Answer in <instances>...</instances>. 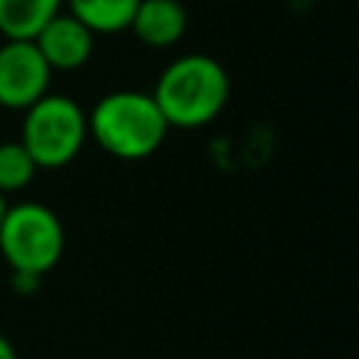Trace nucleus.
I'll list each match as a JSON object with an SVG mask.
<instances>
[{"instance_id":"obj_3","label":"nucleus","mask_w":359,"mask_h":359,"mask_svg":"<svg viewBox=\"0 0 359 359\" xmlns=\"http://www.w3.org/2000/svg\"><path fill=\"white\" fill-rule=\"evenodd\" d=\"M65 252V227L59 216L42 202L8 205L0 222V255L11 272L42 278Z\"/></svg>"},{"instance_id":"obj_9","label":"nucleus","mask_w":359,"mask_h":359,"mask_svg":"<svg viewBox=\"0 0 359 359\" xmlns=\"http://www.w3.org/2000/svg\"><path fill=\"white\" fill-rule=\"evenodd\" d=\"M67 14H73L93 34H121L129 31L135 8L140 0H65Z\"/></svg>"},{"instance_id":"obj_1","label":"nucleus","mask_w":359,"mask_h":359,"mask_svg":"<svg viewBox=\"0 0 359 359\" xmlns=\"http://www.w3.org/2000/svg\"><path fill=\"white\" fill-rule=\"evenodd\" d=\"M168 126L199 129L222 115L230 98L224 65L208 53H185L163 67L151 90Z\"/></svg>"},{"instance_id":"obj_7","label":"nucleus","mask_w":359,"mask_h":359,"mask_svg":"<svg viewBox=\"0 0 359 359\" xmlns=\"http://www.w3.org/2000/svg\"><path fill=\"white\" fill-rule=\"evenodd\" d=\"M188 11L180 0H140L129 31L137 36L140 45L151 50H163L177 45L185 36Z\"/></svg>"},{"instance_id":"obj_13","label":"nucleus","mask_w":359,"mask_h":359,"mask_svg":"<svg viewBox=\"0 0 359 359\" xmlns=\"http://www.w3.org/2000/svg\"><path fill=\"white\" fill-rule=\"evenodd\" d=\"M6 208H8V202H6V194L0 191V222H3V213H6Z\"/></svg>"},{"instance_id":"obj_10","label":"nucleus","mask_w":359,"mask_h":359,"mask_svg":"<svg viewBox=\"0 0 359 359\" xmlns=\"http://www.w3.org/2000/svg\"><path fill=\"white\" fill-rule=\"evenodd\" d=\"M36 171L39 168H36L34 157L28 154V149L20 140L0 143V191L3 194L28 188Z\"/></svg>"},{"instance_id":"obj_12","label":"nucleus","mask_w":359,"mask_h":359,"mask_svg":"<svg viewBox=\"0 0 359 359\" xmlns=\"http://www.w3.org/2000/svg\"><path fill=\"white\" fill-rule=\"evenodd\" d=\"M0 359H17V351H14V345L0 334Z\"/></svg>"},{"instance_id":"obj_5","label":"nucleus","mask_w":359,"mask_h":359,"mask_svg":"<svg viewBox=\"0 0 359 359\" xmlns=\"http://www.w3.org/2000/svg\"><path fill=\"white\" fill-rule=\"evenodd\" d=\"M53 70L34 39H6L0 45V107L28 109L50 87Z\"/></svg>"},{"instance_id":"obj_2","label":"nucleus","mask_w":359,"mask_h":359,"mask_svg":"<svg viewBox=\"0 0 359 359\" xmlns=\"http://www.w3.org/2000/svg\"><path fill=\"white\" fill-rule=\"evenodd\" d=\"M168 129L151 93L140 90H112L98 98L87 115V137L118 160L151 157Z\"/></svg>"},{"instance_id":"obj_6","label":"nucleus","mask_w":359,"mask_h":359,"mask_svg":"<svg viewBox=\"0 0 359 359\" xmlns=\"http://www.w3.org/2000/svg\"><path fill=\"white\" fill-rule=\"evenodd\" d=\"M34 45L39 48L50 70H79L93 56L95 34L87 31L73 14L59 11L34 36Z\"/></svg>"},{"instance_id":"obj_4","label":"nucleus","mask_w":359,"mask_h":359,"mask_svg":"<svg viewBox=\"0 0 359 359\" xmlns=\"http://www.w3.org/2000/svg\"><path fill=\"white\" fill-rule=\"evenodd\" d=\"M87 140V112L67 95L45 93L22 109L20 143L34 157L36 168H62L81 151Z\"/></svg>"},{"instance_id":"obj_8","label":"nucleus","mask_w":359,"mask_h":359,"mask_svg":"<svg viewBox=\"0 0 359 359\" xmlns=\"http://www.w3.org/2000/svg\"><path fill=\"white\" fill-rule=\"evenodd\" d=\"M65 0H0V34L6 39H34Z\"/></svg>"},{"instance_id":"obj_11","label":"nucleus","mask_w":359,"mask_h":359,"mask_svg":"<svg viewBox=\"0 0 359 359\" xmlns=\"http://www.w3.org/2000/svg\"><path fill=\"white\" fill-rule=\"evenodd\" d=\"M39 280H42V278L28 275V272H11V283H14V289H17V292H22V294L34 292V289L39 286Z\"/></svg>"}]
</instances>
